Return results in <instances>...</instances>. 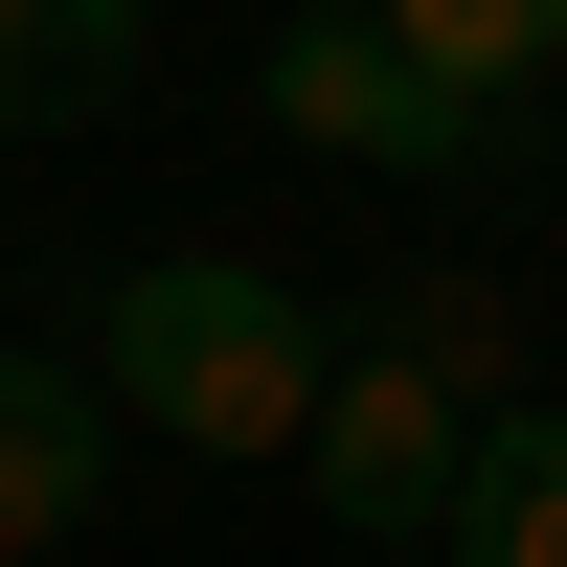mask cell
I'll return each mask as SVG.
<instances>
[{
    "label": "cell",
    "mask_w": 567,
    "mask_h": 567,
    "mask_svg": "<svg viewBox=\"0 0 567 567\" xmlns=\"http://www.w3.org/2000/svg\"><path fill=\"white\" fill-rule=\"evenodd\" d=\"M69 363L114 386V432H182V454H318L341 318H318L296 272H250V250H136L114 296H91Z\"/></svg>",
    "instance_id": "obj_1"
},
{
    "label": "cell",
    "mask_w": 567,
    "mask_h": 567,
    "mask_svg": "<svg viewBox=\"0 0 567 567\" xmlns=\"http://www.w3.org/2000/svg\"><path fill=\"white\" fill-rule=\"evenodd\" d=\"M477 432H499V409H477V386H432V363L363 318V341H341V386H318V454H296V477H318V523H363V545H454Z\"/></svg>",
    "instance_id": "obj_2"
},
{
    "label": "cell",
    "mask_w": 567,
    "mask_h": 567,
    "mask_svg": "<svg viewBox=\"0 0 567 567\" xmlns=\"http://www.w3.org/2000/svg\"><path fill=\"white\" fill-rule=\"evenodd\" d=\"M272 136H318V159H386V182H454V159H499V114H454L432 69H409L363 0H318V23H272Z\"/></svg>",
    "instance_id": "obj_3"
},
{
    "label": "cell",
    "mask_w": 567,
    "mask_h": 567,
    "mask_svg": "<svg viewBox=\"0 0 567 567\" xmlns=\"http://www.w3.org/2000/svg\"><path fill=\"white\" fill-rule=\"evenodd\" d=\"M91 477H114V386H91L69 341H0V567H45L91 523Z\"/></svg>",
    "instance_id": "obj_4"
},
{
    "label": "cell",
    "mask_w": 567,
    "mask_h": 567,
    "mask_svg": "<svg viewBox=\"0 0 567 567\" xmlns=\"http://www.w3.org/2000/svg\"><path fill=\"white\" fill-rule=\"evenodd\" d=\"M159 45V0H0V136H91Z\"/></svg>",
    "instance_id": "obj_5"
},
{
    "label": "cell",
    "mask_w": 567,
    "mask_h": 567,
    "mask_svg": "<svg viewBox=\"0 0 567 567\" xmlns=\"http://www.w3.org/2000/svg\"><path fill=\"white\" fill-rule=\"evenodd\" d=\"M432 567H567V409H499L477 477H454V545Z\"/></svg>",
    "instance_id": "obj_6"
},
{
    "label": "cell",
    "mask_w": 567,
    "mask_h": 567,
    "mask_svg": "<svg viewBox=\"0 0 567 567\" xmlns=\"http://www.w3.org/2000/svg\"><path fill=\"white\" fill-rule=\"evenodd\" d=\"M363 23H386L409 69L454 91V114H499L523 69H567V0H363Z\"/></svg>",
    "instance_id": "obj_7"
},
{
    "label": "cell",
    "mask_w": 567,
    "mask_h": 567,
    "mask_svg": "<svg viewBox=\"0 0 567 567\" xmlns=\"http://www.w3.org/2000/svg\"><path fill=\"white\" fill-rule=\"evenodd\" d=\"M386 341L432 363V386H477V409H523V318H499V272H409V296H386Z\"/></svg>",
    "instance_id": "obj_8"
}]
</instances>
